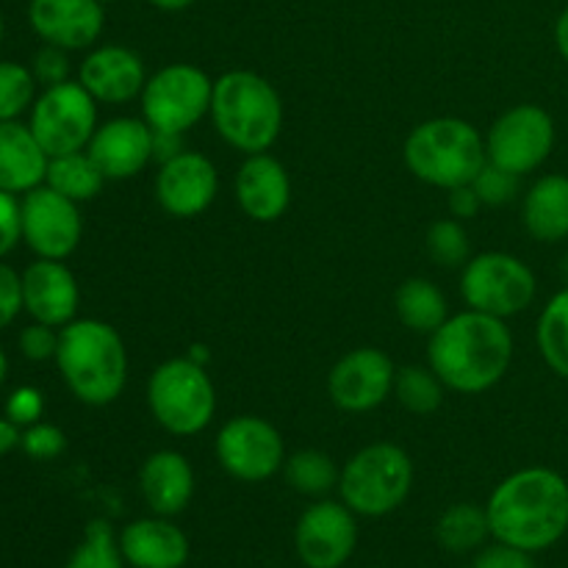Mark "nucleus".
<instances>
[{"instance_id":"f704fd0d","label":"nucleus","mask_w":568,"mask_h":568,"mask_svg":"<svg viewBox=\"0 0 568 568\" xmlns=\"http://www.w3.org/2000/svg\"><path fill=\"white\" fill-rule=\"evenodd\" d=\"M519 181H521L519 175H514V172L503 170V166L488 161V164L477 172L471 186H475L477 197L483 200V205H494V209H497V205L510 203V200L519 194Z\"/></svg>"},{"instance_id":"a19ab883","label":"nucleus","mask_w":568,"mask_h":568,"mask_svg":"<svg viewBox=\"0 0 568 568\" xmlns=\"http://www.w3.org/2000/svg\"><path fill=\"white\" fill-rule=\"evenodd\" d=\"M22 311V275L0 261V331L9 327Z\"/></svg>"},{"instance_id":"0eeeda50","label":"nucleus","mask_w":568,"mask_h":568,"mask_svg":"<svg viewBox=\"0 0 568 568\" xmlns=\"http://www.w3.org/2000/svg\"><path fill=\"white\" fill-rule=\"evenodd\" d=\"M148 405L166 433L189 438L214 422L216 388L203 364L192 358H170L150 375Z\"/></svg>"},{"instance_id":"7ed1b4c3","label":"nucleus","mask_w":568,"mask_h":568,"mask_svg":"<svg viewBox=\"0 0 568 568\" xmlns=\"http://www.w3.org/2000/svg\"><path fill=\"white\" fill-rule=\"evenodd\" d=\"M55 366L78 403L103 408L120 399L128 383L122 336L100 320H72L59 331Z\"/></svg>"},{"instance_id":"1a4fd4ad","label":"nucleus","mask_w":568,"mask_h":568,"mask_svg":"<svg viewBox=\"0 0 568 568\" xmlns=\"http://www.w3.org/2000/svg\"><path fill=\"white\" fill-rule=\"evenodd\" d=\"M214 81L194 64L161 67L142 89V120L153 131L186 133L211 114Z\"/></svg>"},{"instance_id":"9b49d317","label":"nucleus","mask_w":568,"mask_h":568,"mask_svg":"<svg viewBox=\"0 0 568 568\" xmlns=\"http://www.w3.org/2000/svg\"><path fill=\"white\" fill-rule=\"evenodd\" d=\"M555 136V120L547 109L532 103L514 105L499 114L488 131V161L525 178L552 155Z\"/></svg>"},{"instance_id":"dca6fc26","label":"nucleus","mask_w":568,"mask_h":568,"mask_svg":"<svg viewBox=\"0 0 568 568\" xmlns=\"http://www.w3.org/2000/svg\"><path fill=\"white\" fill-rule=\"evenodd\" d=\"M216 192H220V172L209 155L183 150L175 159L159 164L155 200L175 220H192L209 211Z\"/></svg>"},{"instance_id":"39448f33","label":"nucleus","mask_w":568,"mask_h":568,"mask_svg":"<svg viewBox=\"0 0 568 568\" xmlns=\"http://www.w3.org/2000/svg\"><path fill=\"white\" fill-rule=\"evenodd\" d=\"M403 155L410 175L447 192L475 181L488 164L486 139L458 116H436L416 125L405 139Z\"/></svg>"},{"instance_id":"6e6552de","label":"nucleus","mask_w":568,"mask_h":568,"mask_svg":"<svg viewBox=\"0 0 568 568\" xmlns=\"http://www.w3.org/2000/svg\"><path fill=\"white\" fill-rule=\"evenodd\" d=\"M538 294L536 272L510 253H480L464 264L460 297L471 311L510 320L532 305Z\"/></svg>"},{"instance_id":"4c0bfd02","label":"nucleus","mask_w":568,"mask_h":568,"mask_svg":"<svg viewBox=\"0 0 568 568\" xmlns=\"http://www.w3.org/2000/svg\"><path fill=\"white\" fill-rule=\"evenodd\" d=\"M44 414V397L39 388L33 386H20L9 394L6 399V416H9L14 425L31 427L37 422H42Z\"/></svg>"},{"instance_id":"4468645a","label":"nucleus","mask_w":568,"mask_h":568,"mask_svg":"<svg viewBox=\"0 0 568 568\" xmlns=\"http://www.w3.org/2000/svg\"><path fill=\"white\" fill-rule=\"evenodd\" d=\"M358 547V519L336 499H316L294 527V549L305 568H342Z\"/></svg>"},{"instance_id":"e433bc0d","label":"nucleus","mask_w":568,"mask_h":568,"mask_svg":"<svg viewBox=\"0 0 568 568\" xmlns=\"http://www.w3.org/2000/svg\"><path fill=\"white\" fill-rule=\"evenodd\" d=\"M20 344V353L26 355L33 364H42V361H55V349H59V331L42 322H33L17 338Z\"/></svg>"},{"instance_id":"f3484780","label":"nucleus","mask_w":568,"mask_h":568,"mask_svg":"<svg viewBox=\"0 0 568 568\" xmlns=\"http://www.w3.org/2000/svg\"><path fill=\"white\" fill-rule=\"evenodd\" d=\"M28 22L44 44L61 50H87L105 28V9L100 0H31Z\"/></svg>"},{"instance_id":"72a5a7b5","label":"nucleus","mask_w":568,"mask_h":568,"mask_svg":"<svg viewBox=\"0 0 568 568\" xmlns=\"http://www.w3.org/2000/svg\"><path fill=\"white\" fill-rule=\"evenodd\" d=\"M427 253L438 266H464L469 261V233L460 220H438L427 231Z\"/></svg>"},{"instance_id":"37998d69","label":"nucleus","mask_w":568,"mask_h":568,"mask_svg":"<svg viewBox=\"0 0 568 568\" xmlns=\"http://www.w3.org/2000/svg\"><path fill=\"white\" fill-rule=\"evenodd\" d=\"M483 209V200L477 197L475 186L466 183V186H458L449 192V211H453L455 220H471L477 216V211Z\"/></svg>"},{"instance_id":"a18cd8bd","label":"nucleus","mask_w":568,"mask_h":568,"mask_svg":"<svg viewBox=\"0 0 568 568\" xmlns=\"http://www.w3.org/2000/svg\"><path fill=\"white\" fill-rule=\"evenodd\" d=\"M22 444V433H20V425H14V422L6 416V419H0V458L3 455H9L11 449H17Z\"/></svg>"},{"instance_id":"4be33fe9","label":"nucleus","mask_w":568,"mask_h":568,"mask_svg":"<svg viewBox=\"0 0 568 568\" xmlns=\"http://www.w3.org/2000/svg\"><path fill=\"white\" fill-rule=\"evenodd\" d=\"M120 549L131 568H183L192 552L186 532L155 514L122 527Z\"/></svg>"},{"instance_id":"58836bf2","label":"nucleus","mask_w":568,"mask_h":568,"mask_svg":"<svg viewBox=\"0 0 568 568\" xmlns=\"http://www.w3.org/2000/svg\"><path fill=\"white\" fill-rule=\"evenodd\" d=\"M37 83L48 87H59V83L70 81V59H67V50L55 48V44H44L37 55H33L31 67Z\"/></svg>"},{"instance_id":"f8f14e48","label":"nucleus","mask_w":568,"mask_h":568,"mask_svg":"<svg viewBox=\"0 0 568 568\" xmlns=\"http://www.w3.org/2000/svg\"><path fill=\"white\" fill-rule=\"evenodd\" d=\"M216 460L239 483H264L286 464V444L261 416H233L216 436Z\"/></svg>"},{"instance_id":"c756f323","label":"nucleus","mask_w":568,"mask_h":568,"mask_svg":"<svg viewBox=\"0 0 568 568\" xmlns=\"http://www.w3.org/2000/svg\"><path fill=\"white\" fill-rule=\"evenodd\" d=\"M283 471L294 491L316 499H325L333 488H338V475H342L331 455L322 449H300V453L288 455Z\"/></svg>"},{"instance_id":"bb28decb","label":"nucleus","mask_w":568,"mask_h":568,"mask_svg":"<svg viewBox=\"0 0 568 568\" xmlns=\"http://www.w3.org/2000/svg\"><path fill=\"white\" fill-rule=\"evenodd\" d=\"M44 183L59 194H64V197H70L72 203H87V200H94L103 192L105 175L87 150H78V153L50 159Z\"/></svg>"},{"instance_id":"2eb2a0df","label":"nucleus","mask_w":568,"mask_h":568,"mask_svg":"<svg viewBox=\"0 0 568 568\" xmlns=\"http://www.w3.org/2000/svg\"><path fill=\"white\" fill-rule=\"evenodd\" d=\"M397 369L383 349L361 347L344 355L327 377V394L338 410L369 414L394 392Z\"/></svg>"},{"instance_id":"2f4dec72","label":"nucleus","mask_w":568,"mask_h":568,"mask_svg":"<svg viewBox=\"0 0 568 568\" xmlns=\"http://www.w3.org/2000/svg\"><path fill=\"white\" fill-rule=\"evenodd\" d=\"M125 558L120 549V536L105 519L89 521L83 530L81 544L70 555L64 568H125Z\"/></svg>"},{"instance_id":"09e8293b","label":"nucleus","mask_w":568,"mask_h":568,"mask_svg":"<svg viewBox=\"0 0 568 568\" xmlns=\"http://www.w3.org/2000/svg\"><path fill=\"white\" fill-rule=\"evenodd\" d=\"M189 358H192V361H197V364H203V366H205V361H209V353H205V347H203V344H194V347H192V353H189Z\"/></svg>"},{"instance_id":"393cba45","label":"nucleus","mask_w":568,"mask_h":568,"mask_svg":"<svg viewBox=\"0 0 568 568\" xmlns=\"http://www.w3.org/2000/svg\"><path fill=\"white\" fill-rule=\"evenodd\" d=\"M525 231L541 244L568 239V175H541L521 200Z\"/></svg>"},{"instance_id":"473e14b6","label":"nucleus","mask_w":568,"mask_h":568,"mask_svg":"<svg viewBox=\"0 0 568 568\" xmlns=\"http://www.w3.org/2000/svg\"><path fill=\"white\" fill-rule=\"evenodd\" d=\"M37 87L31 67L0 61V122L20 120L37 100Z\"/></svg>"},{"instance_id":"c85d7f7f","label":"nucleus","mask_w":568,"mask_h":568,"mask_svg":"<svg viewBox=\"0 0 568 568\" xmlns=\"http://www.w3.org/2000/svg\"><path fill=\"white\" fill-rule=\"evenodd\" d=\"M536 342L544 364L568 381V286L544 305L536 325Z\"/></svg>"},{"instance_id":"49530a36","label":"nucleus","mask_w":568,"mask_h":568,"mask_svg":"<svg viewBox=\"0 0 568 568\" xmlns=\"http://www.w3.org/2000/svg\"><path fill=\"white\" fill-rule=\"evenodd\" d=\"M555 44H558V53L564 55V61L568 64V6L560 11L558 22H555Z\"/></svg>"},{"instance_id":"ddd939ff","label":"nucleus","mask_w":568,"mask_h":568,"mask_svg":"<svg viewBox=\"0 0 568 568\" xmlns=\"http://www.w3.org/2000/svg\"><path fill=\"white\" fill-rule=\"evenodd\" d=\"M20 225L22 242L31 247L37 258H70L83 236V220L78 203L50 189L48 183L22 194Z\"/></svg>"},{"instance_id":"603ef678","label":"nucleus","mask_w":568,"mask_h":568,"mask_svg":"<svg viewBox=\"0 0 568 568\" xmlns=\"http://www.w3.org/2000/svg\"><path fill=\"white\" fill-rule=\"evenodd\" d=\"M3 31H6V28H3V11H0V44H3Z\"/></svg>"},{"instance_id":"a878e982","label":"nucleus","mask_w":568,"mask_h":568,"mask_svg":"<svg viewBox=\"0 0 568 568\" xmlns=\"http://www.w3.org/2000/svg\"><path fill=\"white\" fill-rule=\"evenodd\" d=\"M399 322L414 333H436L449 320V305L442 288L427 277H408L394 297Z\"/></svg>"},{"instance_id":"79ce46f5","label":"nucleus","mask_w":568,"mask_h":568,"mask_svg":"<svg viewBox=\"0 0 568 568\" xmlns=\"http://www.w3.org/2000/svg\"><path fill=\"white\" fill-rule=\"evenodd\" d=\"M471 568H536L530 552L508 547V544H491V547L480 549Z\"/></svg>"},{"instance_id":"9d476101","label":"nucleus","mask_w":568,"mask_h":568,"mask_svg":"<svg viewBox=\"0 0 568 568\" xmlns=\"http://www.w3.org/2000/svg\"><path fill=\"white\" fill-rule=\"evenodd\" d=\"M31 131L50 159L87 150L98 131V100L78 81L48 87L31 105Z\"/></svg>"},{"instance_id":"a211bd4d","label":"nucleus","mask_w":568,"mask_h":568,"mask_svg":"<svg viewBox=\"0 0 568 568\" xmlns=\"http://www.w3.org/2000/svg\"><path fill=\"white\" fill-rule=\"evenodd\" d=\"M87 153L105 181H128L153 161V128L136 116H116L98 125Z\"/></svg>"},{"instance_id":"864d4df0","label":"nucleus","mask_w":568,"mask_h":568,"mask_svg":"<svg viewBox=\"0 0 568 568\" xmlns=\"http://www.w3.org/2000/svg\"><path fill=\"white\" fill-rule=\"evenodd\" d=\"M100 3H114V0H100Z\"/></svg>"},{"instance_id":"f03ea898","label":"nucleus","mask_w":568,"mask_h":568,"mask_svg":"<svg viewBox=\"0 0 568 568\" xmlns=\"http://www.w3.org/2000/svg\"><path fill=\"white\" fill-rule=\"evenodd\" d=\"M427 364L449 392L486 394L514 364V333L505 320L466 308L430 333Z\"/></svg>"},{"instance_id":"c03bdc74","label":"nucleus","mask_w":568,"mask_h":568,"mask_svg":"<svg viewBox=\"0 0 568 568\" xmlns=\"http://www.w3.org/2000/svg\"><path fill=\"white\" fill-rule=\"evenodd\" d=\"M183 133H170V131H153V161L164 164V161L175 159L178 153H183Z\"/></svg>"},{"instance_id":"20e7f679","label":"nucleus","mask_w":568,"mask_h":568,"mask_svg":"<svg viewBox=\"0 0 568 568\" xmlns=\"http://www.w3.org/2000/svg\"><path fill=\"white\" fill-rule=\"evenodd\" d=\"M211 120L233 150L244 155L266 153L283 131V100L258 72L231 70L214 81Z\"/></svg>"},{"instance_id":"cd10ccee","label":"nucleus","mask_w":568,"mask_h":568,"mask_svg":"<svg viewBox=\"0 0 568 568\" xmlns=\"http://www.w3.org/2000/svg\"><path fill=\"white\" fill-rule=\"evenodd\" d=\"M436 538L447 552H475L491 538L486 508L475 503L449 505L436 521Z\"/></svg>"},{"instance_id":"5701e85b","label":"nucleus","mask_w":568,"mask_h":568,"mask_svg":"<svg viewBox=\"0 0 568 568\" xmlns=\"http://www.w3.org/2000/svg\"><path fill=\"white\" fill-rule=\"evenodd\" d=\"M194 486L197 480H194L192 464L175 449H159L148 455L139 469V491L155 516L172 519L183 514L192 503Z\"/></svg>"},{"instance_id":"3c124183","label":"nucleus","mask_w":568,"mask_h":568,"mask_svg":"<svg viewBox=\"0 0 568 568\" xmlns=\"http://www.w3.org/2000/svg\"><path fill=\"white\" fill-rule=\"evenodd\" d=\"M560 272H564V281H566V286H568V253H566L564 264H560Z\"/></svg>"},{"instance_id":"c9c22d12","label":"nucleus","mask_w":568,"mask_h":568,"mask_svg":"<svg viewBox=\"0 0 568 568\" xmlns=\"http://www.w3.org/2000/svg\"><path fill=\"white\" fill-rule=\"evenodd\" d=\"M22 453L33 460H53L67 449V436L61 427L37 422V425L22 430Z\"/></svg>"},{"instance_id":"423d86ee","label":"nucleus","mask_w":568,"mask_h":568,"mask_svg":"<svg viewBox=\"0 0 568 568\" xmlns=\"http://www.w3.org/2000/svg\"><path fill=\"white\" fill-rule=\"evenodd\" d=\"M414 488V464L403 447L377 442L358 449L338 475V497L355 516L381 519L394 514Z\"/></svg>"},{"instance_id":"ea45409f","label":"nucleus","mask_w":568,"mask_h":568,"mask_svg":"<svg viewBox=\"0 0 568 568\" xmlns=\"http://www.w3.org/2000/svg\"><path fill=\"white\" fill-rule=\"evenodd\" d=\"M22 242L20 225V200L0 189V261Z\"/></svg>"},{"instance_id":"8fccbe9b","label":"nucleus","mask_w":568,"mask_h":568,"mask_svg":"<svg viewBox=\"0 0 568 568\" xmlns=\"http://www.w3.org/2000/svg\"><path fill=\"white\" fill-rule=\"evenodd\" d=\"M6 377H9V358H6V353L0 349V386L6 383Z\"/></svg>"},{"instance_id":"de8ad7c7","label":"nucleus","mask_w":568,"mask_h":568,"mask_svg":"<svg viewBox=\"0 0 568 568\" xmlns=\"http://www.w3.org/2000/svg\"><path fill=\"white\" fill-rule=\"evenodd\" d=\"M148 3H153L155 9H161V11H183V9H189L194 0H148Z\"/></svg>"},{"instance_id":"b1692460","label":"nucleus","mask_w":568,"mask_h":568,"mask_svg":"<svg viewBox=\"0 0 568 568\" xmlns=\"http://www.w3.org/2000/svg\"><path fill=\"white\" fill-rule=\"evenodd\" d=\"M50 155L33 136L31 125L20 120L0 122V189L9 194H28L48 178Z\"/></svg>"},{"instance_id":"f257e3e1","label":"nucleus","mask_w":568,"mask_h":568,"mask_svg":"<svg viewBox=\"0 0 568 568\" xmlns=\"http://www.w3.org/2000/svg\"><path fill=\"white\" fill-rule=\"evenodd\" d=\"M486 514L494 541L547 552L568 532V480L547 466H527L494 488Z\"/></svg>"},{"instance_id":"412c9836","label":"nucleus","mask_w":568,"mask_h":568,"mask_svg":"<svg viewBox=\"0 0 568 568\" xmlns=\"http://www.w3.org/2000/svg\"><path fill=\"white\" fill-rule=\"evenodd\" d=\"M236 203L253 222H277L292 205V178L270 153L244 159L236 172Z\"/></svg>"},{"instance_id":"7c9ffc66","label":"nucleus","mask_w":568,"mask_h":568,"mask_svg":"<svg viewBox=\"0 0 568 568\" xmlns=\"http://www.w3.org/2000/svg\"><path fill=\"white\" fill-rule=\"evenodd\" d=\"M394 392L403 408L416 416H433L444 403V383L430 366H403L394 381Z\"/></svg>"},{"instance_id":"aec40b11","label":"nucleus","mask_w":568,"mask_h":568,"mask_svg":"<svg viewBox=\"0 0 568 568\" xmlns=\"http://www.w3.org/2000/svg\"><path fill=\"white\" fill-rule=\"evenodd\" d=\"M81 292L78 281L64 261L39 258L22 272V311L33 322L50 327H64L75 320Z\"/></svg>"},{"instance_id":"6ab92c4d","label":"nucleus","mask_w":568,"mask_h":568,"mask_svg":"<svg viewBox=\"0 0 568 568\" xmlns=\"http://www.w3.org/2000/svg\"><path fill=\"white\" fill-rule=\"evenodd\" d=\"M78 83L92 94L98 103L122 105L133 98H142L148 83L142 55L122 44H103L94 48L78 67Z\"/></svg>"}]
</instances>
